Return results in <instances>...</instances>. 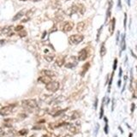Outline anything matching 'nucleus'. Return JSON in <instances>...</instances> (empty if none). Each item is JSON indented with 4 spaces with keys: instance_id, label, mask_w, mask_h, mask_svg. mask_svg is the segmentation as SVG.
<instances>
[{
    "instance_id": "nucleus-1",
    "label": "nucleus",
    "mask_w": 137,
    "mask_h": 137,
    "mask_svg": "<svg viewBox=\"0 0 137 137\" xmlns=\"http://www.w3.org/2000/svg\"><path fill=\"white\" fill-rule=\"evenodd\" d=\"M84 39V36L82 34H73L69 38V42L71 45H78L82 42Z\"/></svg>"
},
{
    "instance_id": "nucleus-2",
    "label": "nucleus",
    "mask_w": 137,
    "mask_h": 137,
    "mask_svg": "<svg viewBox=\"0 0 137 137\" xmlns=\"http://www.w3.org/2000/svg\"><path fill=\"white\" fill-rule=\"evenodd\" d=\"M22 105L27 109H34L38 106V103L35 99H25L22 101Z\"/></svg>"
},
{
    "instance_id": "nucleus-3",
    "label": "nucleus",
    "mask_w": 137,
    "mask_h": 137,
    "mask_svg": "<svg viewBox=\"0 0 137 137\" xmlns=\"http://www.w3.org/2000/svg\"><path fill=\"white\" fill-rule=\"evenodd\" d=\"M59 87H60V84L58 82H55V81H51L50 83L46 84L45 85V88L46 90L50 91L51 93H55L57 92L58 89H59Z\"/></svg>"
},
{
    "instance_id": "nucleus-4",
    "label": "nucleus",
    "mask_w": 137,
    "mask_h": 137,
    "mask_svg": "<svg viewBox=\"0 0 137 137\" xmlns=\"http://www.w3.org/2000/svg\"><path fill=\"white\" fill-rule=\"evenodd\" d=\"M14 105H7L0 109V115L1 116H8L13 111Z\"/></svg>"
},
{
    "instance_id": "nucleus-5",
    "label": "nucleus",
    "mask_w": 137,
    "mask_h": 137,
    "mask_svg": "<svg viewBox=\"0 0 137 137\" xmlns=\"http://www.w3.org/2000/svg\"><path fill=\"white\" fill-rule=\"evenodd\" d=\"M88 51L87 50V48H83L78 53V60L79 61H85L88 58Z\"/></svg>"
},
{
    "instance_id": "nucleus-6",
    "label": "nucleus",
    "mask_w": 137,
    "mask_h": 137,
    "mask_svg": "<svg viewBox=\"0 0 137 137\" xmlns=\"http://www.w3.org/2000/svg\"><path fill=\"white\" fill-rule=\"evenodd\" d=\"M74 27V22H65L62 26V30L64 31V33H68L73 29Z\"/></svg>"
},
{
    "instance_id": "nucleus-7",
    "label": "nucleus",
    "mask_w": 137,
    "mask_h": 137,
    "mask_svg": "<svg viewBox=\"0 0 137 137\" xmlns=\"http://www.w3.org/2000/svg\"><path fill=\"white\" fill-rule=\"evenodd\" d=\"M113 2L112 0H108V8L106 10V16H105V23L110 20V16H111V9H112Z\"/></svg>"
},
{
    "instance_id": "nucleus-8",
    "label": "nucleus",
    "mask_w": 137,
    "mask_h": 137,
    "mask_svg": "<svg viewBox=\"0 0 137 137\" xmlns=\"http://www.w3.org/2000/svg\"><path fill=\"white\" fill-rule=\"evenodd\" d=\"M86 27H87V23L85 21H82L80 22H78L77 25H76V30L79 32V33H82L83 32L85 29H86Z\"/></svg>"
},
{
    "instance_id": "nucleus-9",
    "label": "nucleus",
    "mask_w": 137,
    "mask_h": 137,
    "mask_svg": "<svg viewBox=\"0 0 137 137\" xmlns=\"http://www.w3.org/2000/svg\"><path fill=\"white\" fill-rule=\"evenodd\" d=\"M78 11H79V4H74L67 10V14L69 16H71V15L75 14Z\"/></svg>"
},
{
    "instance_id": "nucleus-10",
    "label": "nucleus",
    "mask_w": 137,
    "mask_h": 137,
    "mask_svg": "<svg viewBox=\"0 0 137 137\" xmlns=\"http://www.w3.org/2000/svg\"><path fill=\"white\" fill-rule=\"evenodd\" d=\"M115 27H116V18L114 17V18L110 19V26H109V32H110V35H112L113 33H114Z\"/></svg>"
},
{
    "instance_id": "nucleus-11",
    "label": "nucleus",
    "mask_w": 137,
    "mask_h": 137,
    "mask_svg": "<svg viewBox=\"0 0 137 137\" xmlns=\"http://www.w3.org/2000/svg\"><path fill=\"white\" fill-rule=\"evenodd\" d=\"M42 76H49V77H54V76H57V74L55 73L54 71L52 70H44L40 72Z\"/></svg>"
},
{
    "instance_id": "nucleus-12",
    "label": "nucleus",
    "mask_w": 137,
    "mask_h": 137,
    "mask_svg": "<svg viewBox=\"0 0 137 137\" xmlns=\"http://www.w3.org/2000/svg\"><path fill=\"white\" fill-rule=\"evenodd\" d=\"M38 81H39V82H41V83H44L46 85V84L50 83V82H51V78L46 76H42L38 79Z\"/></svg>"
},
{
    "instance_id": "nucleus-13",
    "label": "nucleus",
    "mask_w": 137,
    "mask_h": 137,
    "mask_svg": "<svg viewBox=\"0 0 137 137\" xmlns=\"http://www.w3.org/2000/svg\"><path fill=\"white\" fill-rule=\"evenodd\" d=\"M76 65H77V60L76 57L73 59V61H69L65 64V67L68 69H72V68L76 67Z\"/></svg>"
},
{
    "instance_id": "nucleus-14",
    "label": "nucleus",
    "mask_w": 137,
    "mask_h": 137,
    "mask_svg": "<svg viewBox=\"0 0 137 137\" xmlns=\"http://www.w3.org/2000/svg\"><path fill=\"white\" fill-rule=\"evenodd\" d=\"M89 68H90V63L88 62V63H86V64L82 66V71H81V76H85V74L88 72V70H89Z\"/></svg>"
},
{
    "instance_id": "nucleus-15",
    "label": "nucleus",
    "mask_w": 137,
    "mask_h": 137,
    "mask_svg": "<svg viewBox=\"0 0 137 137\" xmlns=\"http://www.w3.org/2000/svg\"><path fill=\"white\" fill-rule=\"evenodd\" d=\"M99 54L101 57H104L106 54V47H105V42H102L100 45V49H99Z\"/></svg>"
},
{
    "instance_id": "nucleus-16",
    "label": "nucleus",
    "mask_w": 137,
    "mask_h": 137,
    "mask_svg": "<svg viewBox=\"0 0 137 137\" xmlns=\"http://www.w3.org/2000/svg\"><path fill=\"white\" fill-rule=\"evenodd\" d=\"M67 127H68V129L70 130V132H71V133H73V134H77L78 132H79V130H78L77 127H76V125L69 124V123H68Z\"/></svg>"
},
{
    "instance_id": "nucleus-17",
    "label": "nucleus",
    "mask_w": 137,
    "mask_h": 137,
    "mask_svg": "<svg viewBox=\"0 0 137 137\" xmlns=\"http://www.w3.org/2000/svg\"><path fill=\"white\" fill-rule=\"evenodd\" d=\"M125 33L122 36V39H121V51H125L126 49V40H125Z\"/></svg>"
},
{
    "instance_id": "nucleus-18",
    "label": "nucleus",
    "mask_w": 137,
    "mask_h": 137,
    "mask_svg": "<svg viewBox=\"0 0 137 137\" xmlns=\"http://www.w3.org/2000/svg\"><path fill=\"white\" fill-rule=\"evenodd\" d=\"M64 62H65V59H64V57H58L57 60H56V64H57V66H63L64 64Z\"/></svg>"
},
{
    "instance_id": "nucleus-19",
    "label": "nucleus",
    "mask_w": 137,
    "mask_h": 137,
    "mask_svg": "<svg viewBox=\"0 0 137 137\" xmlns=\"http://www.w3.org/2000/svg\"><path fill=\"white\" fill-rule=\"evenodd\" d=\"M11 27H4L1 30V33L2 34H10V31H11Z\"/></svg>"
},
{
    "instance_id": "nucleus-20",
    "label": "nucleus",
    "mask_w": 137,
    "mask_h": 137,
    "mask_svg": "<svg viewBox=\"0 0 137 137\" xmlns=\"http://www.w3.org/2000/svg\"><path fill=\"white\" fill-rule=\"evenodd\" d=\"M23 13H24V11H23V10H22V11H19V12L17 13V14H16V16L13 17V21L15 22V21H17V20H19V19H21V17L24 15Z\"/></svg>"
},
{
    "instance_id": "nucleus-21",
    "label": "nucleus",
    "mask_w": 137,
    "mask_h": 137,
    "mask_svg": "<svg viewBox=\"0 0 137 137\" xmlns=\"http://www.w3.org/2000/svg\"><path fill=\"white\" fill-rule=\"evenodd\" d=\"M81 117V114L78 111H74L73 113H72V115H71V117H70V119L71 120H76V119H78L79 117Z\"/></svg>"
},
{
    "instance_id": "nucleus-22",
    "label": "nucleus",
    "mask_w": 137,
    "mask_h": 137,
    "mask_svg": "<svg viewBox=\"0 0 137 137\" xmlns=\"http://www.w3.org/2000/svg\"><path fill=\"white\" fill-rule=\"evenodd\" d=\"M104 100L105 99H103V102H102V105H101V108H100V112H99V118H102L104 117Z\"/></svg>"
},
{
    "instance_id": "nucleus-23",
    "label": "nucleus",
    "mask_w": 137,
    "mask_h": 137,
    "mask_svg": "<svg viewBox=\"0 0 137 137\" xmlns=\"http://www.w3.org/2000/svg\"><path fill=\"white\" fill-rule=\"evenodd\" d=\"M45 58L47 62H52V60L54 59V55L53 54H48V55L45 56Z\"/></svg>"
},
{
    "instance_id": "nucleus-24",
    "label": "nucleus",
    "mask_w": 137,
    "mask_h": 137,
    "mask_svg": "<svg viewBox=\"0 0 137 137\" xmlns=\"http://www.w3.org/2000/svg\"><path fill=\"white\" fill-rule=\"evenodd\" d=\"M104 121H105V125H104V133L106 134V135H108V133H109V126H108V119L106 118V117H104Z\"/></svg>"
},
{
    "instance_id": "nucleus-25",
    "label": "nucleus",
    "mask_w": 137,
    "mask_h": 137,
    "mask_svg": "<svg viewBox=\"0 0 137 137\" xmlns=\"http://www.w3.org/2000/svg\"><path fill=\"white\" fill-rule=\"evenodd\" d=\"M103 30V26H101L100 28L98 29V32H97V38H96V41L99 42V37H100V34H101V32Z\"/></svg>"
},
{
    "instance_id": "nucleus-26",
    "label": "nucleus",
    "mask_w": 137,
    "mask_h": 137,
    "mask_svg": "<svg viewBox=\"0 0 137 137\" xmlns=\"http://www.w3.org/2000/svg\"><path fill=\"white\" fill-rule=\"evenodd\" d=\"M123 27L126 30L127 28V14L124 13V19H123Z\"/></svg>"
},
{
    "instance_id": "nucleus-27",
    "label": "nucleus",
    "mask_w": 137,
    "mask_h": 137,
    "mask_svg": "<svg viewBox=\"0 0 137 137\" xmlns=\"http://www.w3.org/2000/svg\"><path fill=\"white\" fill-rule=\"evenodd\" d=\"M117 58H115L114 63H113V66H112L113 71H115V70H117Z\"/></svg>"
},
{
    "instance_id": "nucleus-28",
    "label": "nucleus",
    "mask_w": 137,
    "mask_h": 137,
    "mask_svg": "<svg viewBox=\"0 0 137 137\" xmlns=\"http://www.w3.org/2000/svg\"><path fill=\"white\" fill-rule=\"evenodd\" d=\"M15 30L16 31H22L23 27L22 26V25H18V26H16V27H15Z\"/></svg>"
},
{
    "instance_id": "nucleus-29",
    "label": "nucleus",
    "mask_w": 137,
    "mask_h": 137,
    "mask_svg": "<svg viewBox=\"0 0 137 137\" xmlns=\"http://www.w3.org/2000/svg\"><path fill=\"white\" fill-rule=\"evenodd\" d=\"M27 35V32L26 31H22V32H20L19 33V36L20 37H25Z\"/></svg>"
},
{
    "instance_id": "nucleus-30",
    "label": "nucleus",
    "mask_w": 137,
    "mask_h": 137,
    "mask_svg": "<svg viewBox=\"0 0 137 137\" xmlns=\"http://www.w3.org/2000/svg\"><path fill=\"white\" fill-rule=\"evenodd\" d=\"M27 133V129H22V130L19 132V134L20 135H26V134Z\"/></svg>"
},
{
    "instance_id": "nucleus-31",
    "label": "nucleus",
    "mask_w": 137,
    "mask_h": 137,
    "mask_svg": "<svg viewBox=\"0 0 137 137\" xmlns=\"http://www.w3.org/2000/svg\"><path fill=\"white\" fill-rule=\"evenodd\" d=\"M98 102H99V100H98V98H95V101H94V109L96 110L97 109V106H98Z\"/></svg>"
},
{
    "instance_id": "nucleus-32",
    "label": "nucleus",
    "mask_w": 137,
    "mask_h": 137,
    "mask_svg": "<svg viewBox=\"0 0 137 137\" xmlns=\"http://www.w3.org/2000/svg\"><path fill=\"white\" fill-rule=\"evenodd\" d=\"M119 36H120V32H117V38H116V40H117V44H118L119 42Z\"/></svg>"
},
{
    "instance_id": "nucleus-33",
    "label": "nucleus",
    "mask_w": 137,
    "mask_h": 137,
    "mask_svg": "<svg viewBox=\"0 0 137 137\" xmlns=\"http://www.w3.org/2000/svg\"><path fill=\"white\" fill-rule=\"evenodd\" d=\"M117 7L119 9H122V0H118L117 1Z\"/></svg>"
},
{
    "instance_id": "nucleus-34",
    "label": "nucleus",
    "mask_w": 137,
    "mask_h": 137,
    "mask_svg": "<svg viewBox=\"0 0 137 137\" xmlns=\"http://www.w3.org/2000/svg\"><path fill=\"white\" fill-rule=\"evenodd\" d=\"M135 103H132V104H131V112H133L134 110H135Z\"/></svg>"
},
{
    "instance_id": "nucleus-35",
    "label": "nucleus",
    "mask_w": 137,
    "mask_h": 137,
    "mask_svg": "<svg viewBox=\"0 0 137 137\" xmlns=\"http://www.w3.org/2000/svg\"><path fill=\"white\" fill-rule=\"evenodd\" d=\"M122 75H123V70H122V68H120L119 69V77H121Z\"/></svg>"
},
{
    "instance_id": "nucleus-36",
    "label": "nucleus",
    "mask_w": 137,
    "mask_h": 137,
    "mask_svg": "<svg viewBox=\"0 0 137 137\" xmlns=\"http://www.w3.org/2000/svg\"><path fill=\"white\" fill-rule=\"evenodd\" d=\"M4 43H5V40H4V39H1V40H0V45H3V44H4Z\"/></svg>"
},
{
    "instance_id": "nucleus-37",
    "label": "nucleus",
    "mask_w": 137,
    "mask_h": 137,
    "mask_svg": "<svg viewBox=\"0 0 137 137\" xmlns=\"http://www.w3.org/2000/svg\"><path fill=\"white\" fill-rule=\"evenodd\" d=\"M98 130H99V125L97 124L96 125V130H95V135H97V133H98Z\"/></svg>"
},
{
    "instance_id": "nucleus-38",
    "label": "nucleus",
    "mask_w": 137,
    "mask_h": 137,
    "mask_svg": "<svg viewBox=\"0 0 137 137\" xmlns=\"http://www.w3.org/2000/svg\"><path fill=\"white\" fill-rule=\"evenodd\" d=\"M117 87H118V88L121 87V80H119L118 82H117Z\"/></svg>"
},
{
    "instance_id": "nucleus-39",
    "label": "nucleus",
    "mask_w": 137,
    "mask_h": 137,
    "mask_svg": "<svg viewBox=\"0 0 137 137\" xmlns=\"http://www.w3.org/2000/svg\"><path fill=\"white\" fill-rule=\"evenodd\" d=\"M113 109H114V99L112 100V107H111V110H113Z\"/></svg>"
},
{
    "instance_id": "nucleus-40",
    "label": "nucleus",
    "mask_w": 137,
    "mask_h": 137,
    "mask_svg": "<svg viewBox=\"0 0 137 137\" xmlns=\"http://www.w3.org/2000/svg\"><path fill=\"white\" fill-rule=\"evenodd\" d=\"M127 4L129 6H130V0H127Z\"/></svg>"
},
{
    "instance_id": "nucleus-41",
    "label": "nucleus",
    "mask_w": 137,
    "mask_h": 137,
    "mask_svg": "<svg viewBox=\"0 0 137 137\" xmlns=\"http://www.w3.org/2000/svg\"><path fill=\"white\" fill-rule=\"evenodd\" d=\"M129 137H133V134H132V133H129Z\"/></svg>"
},
{
    "instance_id": "nucleus-42",
    "label": "nucleus",
    "mask_w": 137,
    "mask_h": 137,
    "mask_svg": "<svg viewBox=\"0 0 137 137\" xmlns=\"http://www.w3.org/2000/svg\"><path fill=\"white\" fill-rule=\"evenodd\" d=\"M119 129H120L121 133H123V129H122V128H121V127H119Z\"/></svg>"
},
{
    "instance_id": "nucleus-43",
    "label": "nucleus",
    "mask_w": 137,
    "mask_h": 137,
    "mask_svg": "<svg viewBox=\"0 0 137 137\" xmlns=\"http://www.w3.org/2000/svg\"><path fill=\"white\" fill-rule=\"evenodd\" d=\"M2 132H3V129H2V128H0V134H2Z\"/></svg>"
},
{
    "instance_id": "nucleus-44",
    "label": "nucleus",
    "mask_w": 137,
    "mask_h": 137,
    "mask_svg": "<svg viewBox=\"0 0 137 137\" xmlns=\"http://www.w3.org/2000/svg\"><path fill=\"white\" fill-rule=\"evenodd\" d=\"M33 1H34V2H37V1H40V0H33Z\"/></svg>"
},
{
    "instance_id": "nucleus-45",
    "label": "nucleus",
    "mask_w": 137,
    "mask_h": 137,
    "mask_svg": "<svg viewBox=\"0 0 137 137\" xmlns=\"http://www.w3.org/2000/svg\"><path fill=\"white\" fill-rule=\"evenodd\" d=\"M114 137H117V135H115V136H114Z\"/></svg>"
},
{
    "instance_id": "nucleus-46",
    "label": "nucleus",
    "mask_w": 137,
    "mask_h": 137,
    "mask_svg": "<svg viewBox=\"0 0 137 137\" xmlns=\"http://www.w3.org/2000/svg\"><path fill=\"white\" fill-rule=\"evenodd\" d=\"M22 1H26V0H22Z\"/></svg>"
}]
</instances>
